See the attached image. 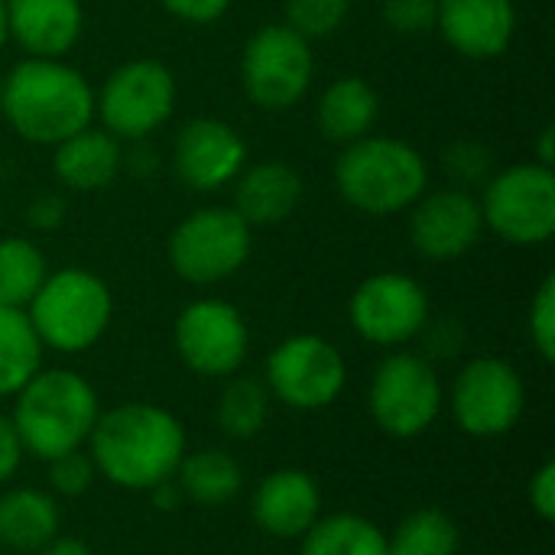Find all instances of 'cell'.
Returning <instances> with one entry per match:
<instances>
[{
  "label": "cell",
  "mask_w": 555,
  "mask_h": 555,
  "mask_svg": "<svg viewBox=\"0 0 555 555\" xmlns=\"http://www.w3.org/2000/svg\"><path fill=\"white\" fill-rule=\"evenodd\" d=\"M85 449L101 481L130 494H146L176 478V468L189 452V436L172 410L150 400H124L101 410Z\"/></svg>",
  "instance_id": "1"
},
{
  "label": "cell",
  "mask_w": 555,
  "mask_h": 555,
  "mask_svg": "<svg viewBox=\"0 0 555 555\" xmlns=\"http://www.w3.org/2000/svg\"><path fill=\"white\" fill-rule=\"evenodd\" d=\"M0 117L33 146H55L94 124V88L65 59L23 55L3 75Z\"/></svg>",
  "instance_id": "2"
},
{
  "label": "cell",
  "mask_w": 555,
  "mask_h": 555,
  "mask_svg": "<svg viewBox=\"0 0 555 555\" xmlns=\"http://www.w3.org/2000/svg\"><path fill=\"white\" fill-rule=\"evenodd\" d=\"M94 384L75 367H39L10 403V423L29 459L49 462L85 449L101 416Z\"/></svg>",
  "instance_id": "3"
},
{
  "label": "cell",
  "mask_w": 555,
  "mask_h": 555,
  "mask_svg": "<svg viewBox=\"0 0 555 555\" xmlns=\"http://www.w3.org/2000/svg\"><path fill=\"white\" fill-rule=\"evenodd\" d=\"M332 179L338 198L358 215L393 218L410 211L429 189V163L410 140L367 133L341 146Z\"/></svg>",
  "instance_id": "4"
},
{
  "label": "cell",
  "mask_w": 555,
  "mask_h": 555,
  "mask_svg": "<svg viewBox=\"0 0 555 555\" xmlns=\"http://www.w3.org/2000/svg\"><path fill=\"white\" fill-rule=\"evenodd\" d=\"M23 312L46 351L72 358L91 351L107 335L114 322V293L94 270L62 267L49 270Z\"/></svg>",
  "instance_id": "5"
},
{
  "label": "cell",
  "mask_w": 555,
  "mask_h": 555,
  "mask_svg": "<svg viewBox=\"0 0 555 555\" xmlns=\"http://www.w3.org/2000/svg\"><path fill=\"white\" fill-rule=\"evenodd\" d=\"M446 410V384L420 351H387L367 384V413L374 426L400 442L426 436Z\"/></svg>",
  "instance_id": "6"
},
{
  "label": "cell",
  "mask_w": 555,
  "mask_h": 555,
  "mask_svg": "<svg viewBox=\"0 0 555 555\" xmlns=\"http://www.w3.org/2000/svg\"><path fill=\"white\" fill-rule=\"evenodd\" d=\"M254 254V228L231 205L189 211L166 241L172 273L189 286H218L237 276Z\"/></svg>",
  "instance_id": "7"
},
{
  "label": "cell",
  "mask_w": 555,
  "mask_h": 555,
  "mask_svg": "<svg viewBox=\"0 0 555 555\" xmlns=\"http://www.w3.org/2000/svg\"><path fill=\"white\" fill-rule=\"evenodd\" d=\"M179 85L159 59H127L94 91V117L120 143L153 140L176 114Z\"/></svg>",
  "instance_id": "8"
},
{
  "label": "cell",
  "mask_w": 555,
  "mask_h": 555,
  "mask_svg": "<svg viewBox=\"0 0 555 555\" xmlns=\"http://www.w3.org/2000/svg\"><path fill=\"white\" fill-rule=\"evenodd\" d=\"M485 231L514 247H543L555 234V169L533 159L494 169L478 189Z\"/></svg>",
  "instance_id": "9"
},
{
  "label": "cell",
  "mask_w": 555,
  "mask_h": 555,
  "mask_svg": "<svg viewBox=\"0 0 555 555\" xmlns=\"http://www.w3.org/2000/svg\"><path fill=\"white\" fill-rule=\"evenodd\" d=\"M315 78V52L293 26L263 23L241 49V88L260 111L283 114L296 107Z\"/></svg>",
  "instance_id": "10"
},
{
  "label": "cell",
  "mask_w": 555,
  "mask_h": 555,
  "mask_svg": "<svg viewBox=\"0 0 555 555\" xmlns=\"http://www.w3.org/2000/svg\"><path fill=\"white\" fill-rule=\"evenodd\" d=\"M455 426L472 439H504L527 410V384L517 364L498 354H478L459 367L446 390Z\"/></svg>",
  "instance_id": "11"
},
{
  "label": "cell",
  "mask_w": 555,
  "mask_h": 555,
  "mask_svg": "<svg viewBox=\"0 0 555 555\" xmlns=\"http://www.w3.org/2000/svg\"><path fill=\"white\" fill-rule=\"evenodd\" d=\"M273 397L296 413L328 410L348 387V361L341 348L322 335L299 332L273 345L260 377Z\"/></svg>",
  "instance_id": "12"
},
{
  "label": "cell",
  "mask_w": 555,
  "mask_h": 555,
  "mask_svg": "<svg viewBox=\"0 0 555 555\" xmlns=\"http://www.w3.org/2000/svg\"><path fill=\"white\" fill-rule=\"evenodd\" d=\"M172 345L182 367L195 377L228 380L241 374L250 354V325L234 302L221 296H202L185 302L176 315Z\"/></svg>",
  "instance_id": "13"
},
{
  "label": "cell",
  "mask_w": 555,
  "mask_h": 555,
  "mask_svg": "<svg viewBox=\"0 0 555 555\" xmlns=\"http://www.w3.org/2000/svg\"><path fill=\"white\" fill-rule=\"evenodd\" d=\"M433 319L426 286L400 270L364 276L348 299V322L354 335L374 348L397 351L416 341Z\"/></svg>",
  "instance_id": "14"
},
{
  "label": "cell",
  "mask_w": 555,
  "mask_h": 555,
  "mask_svg": "<svg viewBox=\"0 0 555 555\" xmlns=\"http://www.w3.org/2000/svg\"><path fill=\"white\" fill-rule=\"evenodd\" d=\"M247 140L241 130L221 117L185 120L169 146L172 176L198 195H211L231 185L247 166Z\"/></svg>",
  "instance_id": "15"
},
{
  "label": "cell",
  "mask_w": 555,
  "mask_h": 555,
  "mask_svg": "<svg viewBox=\"0 0 555 555\" xmlns=\"http://www.w3.org/2000/svg\"><path fill=\"white\" fill-rule=\"evenodd\" d=\"M485 237L478 192L455 185L426 189L410 208V244L429 263H455Z\"/></svg>",
  "instance_id": "16"
},
{
  "label": "cell",
  "mask_w": 555,
  "mask_h": 555,
  "mask_svg": "<svg viewBox=\"0 0 555 555\" xmlns=\"http://www.w3.org/2000/svg\"><path fill=\"white\" fill-rule=\"evenodd\" d=\"M322 514V488L306 468H276L250 494V520L270 540L299 543Z\"/></svg>",
  "instance_id": "17"
},
{
  "label": "cell",
  "mask_w": 555,
  "mask_h": 555,
  "mask_svg": "<svg viewBox=\"0 0 555 555\" xmlns=\"http://www.w3.org/2000/svg\"><path fill=\"white\" fill-rule=\"evenodd\" d=\"M442 42L468 62L501 59L517 36L514 0H439L436 29Z\"/></svg>",
  "instance_id": "18"
},
{
  "label": "cell",
  "mask_w": 555,
  "mask_h": 555,
  "mask_svg": "<svg viewBox=\"0 0 555 555\" xmlns=\"http://www.w3.org/2000/svg\"><path fill=\"white\" fill-rule=\"evenodd\" d=\"M7 33L29 59H65L85 33V3L7 0Z\"/></svg>",
  "instance_id": "19"
},
{
  "label": "cell",
  "mask_w": 555,
  "mask_h": 555,
  "mask_svg": "<svg viewBox=\"0 0 555 555\" xmlns=\"http://www.w3.org/2000/svg\"><path fill=\"white\" fill-rule=\"evenodd\" d=\"M234 198L231 208L250 224V228H273L293 218L306 198L302 172L283 159H263L247 163L241 176L231 182Z\"/></svg>",
  "instance_id": "20"
},
{
  "label": "cell",
  "mask_w": 555,
  "mask_h": 555,
  "mask_svg": "<svg viewBox=\"0 0 555 555\" xmlns=\"http://www.w3.org/2000/svg\"><path fill=\"white\" fill-rule=\"evenodd\" d=\"M52 176L68 192H104L124 176V143L91 124L52 146Z\"/></svg>",
  "instance_id": "21"
},
{
  "label": "cell",
  "mask_w": 555,
  "mask_h": 555,
  "mask_svg": "<svg viewBox=\"0 0 555 555\" xmlns=\"http://www.w3.org/2000/svg\"><path fill=\"white\" fill-rule=\"evenodd\" d=\"M380 117V94L361 75H341L325 85L315 101V127L328 143L348 146L374 133Z\"/></svg>",
  "instance_id": "22"
},
{
  "label": "cell",
  "mask_w": 555,
  "mask_h": 555,
  "mask_svg": "<svg viewBox=\"0 0 555 555\" xmlns=\"http://www.w3.org/2000/svg\"><path fill=\"white\" fill-rule=\"evenodd\" d=\"M62 533V504L42 488H7L0 494V546L33 555Z\"/></svg>",
  "instance_id": "23"
},
{
  "label": "cell",
  "mask_w": 555,
  "mask_h": 555,
  "mask_svg": "<svg viewBox=\"0 0 555 555\" xmlns=\"http://www.w3.org/2000/svg\"><path fill=\"white\" fill-rule=\"evenodd\" d=\"M176 485L189 504L218 511L241 498L244 468L228 449H218V446L189 449L176 468Z\"/></svg>",
  "instance_id": "24"
},
{
  "label": "cell",
  "mask_w": 555,
  "mask_h": 555,
  "mask_svg": "<svg viewBox=\"0 0 555 555\" xmlns=\"http://www.w3.org/2000/svg\"><path fill=\"white\" fill-rule=\"evenodd\" d=\"M270 410H273V397H270L267 384L260 377L234 374L224 380V387L218 393L215 423H218L221 436H228L234 442H250L267 429Z\"/></svg>",
  "instance_id": "25"
},
{
  "label": "cell",
  "mask_w": 555,
  "mask_h": 555,
  "mask_svg": "<svg viewBox=\"0 0 555 555\" xmlns=\"http://www.w3.org/2000/svg\"><path fill=\"white\" fill-rule=\"evenodd\" d=\"M299 555H387V533L361 514H322L299 540Z\"/></svg>",
  "instance_id": "26"
},
{
  "label": "cell",
  "mask_w": 555,
  "mask_h": 555,
  "mask_svg": "<svg viewBox=\"0 0 555 555\" xmlns=\"http://www.w3.org/2000/svg\"><path fill=\"white\" fill-rule=\"evenodd\" d=\"M46 348L23 309L0 306V400H13L42 367Z\"/></svg>",
  "instance_id": "27"
},
{
  "label": "cell",
  "mask_w": 555,
  "mask_h": 555,
  "mask_svg": "<svg viewBox=\"0 0 555 555\" xmlns=\"http://www.w3.org/2000/svg\"><path fill=\"white\" fill-rule=\"evenodd\" d=\"M49 276V260L33 237H0V306L26 309Z\"/></svg>",
  "instance_id": "28"
},
{
  "label": "cell",
  "mask_w": 555,
  "mask_h": 555,
  "mask_svg": "<svg viewBox=\"0 0 555 555\" xmlns=\"http://www.w3.org/2000/svg\"><path fill=\"white\" fill-rule=\"evenodd\" d=\"M459 524L439 507H420L387 533V555H459Z\"/></svg>",
  "instance_id": "29"
},
{
  "label": "cell",
  "mask_w": 555,
  "mask_h": 555,
  "mask_svg": "<svg viewBox=\"0 0 555 555\" xmlns=\"http://www.w3.org/2000/svg\"><path fill=\"white\" fill-rule=\"evenodd\" d=\"M439 163L449 185L465 192H478L494 176V153L478 140H452L439 153Z\"/></svg>",
  "instance_id": "30"
},
{
  "label": "cell",
  "mask_w": 555,
  "mask_h": 555,
  "mask_svg": "<svg viewBox=\"0 0 555 555\" xmlns=\"http://www.w3.org/2000/svg\"><path fill=\"white\" fill-rule=\"evenodd\" d=\"M348 16L351 0H283V23L309 42L335 36L348 23Z\"/></svg>",
  "instance_id": "31"
},
{
  "label": "cell",
  "mask_w": 555,
  "mask_h": 555,
  "mask_svg": "<svg viewBox=\"0 0 555 555\" xmlns=\"http://www.w3.org/2000/svg\"><path fill=\"white\" fill-rule=\"evenodd\" d=\"M46 481H49L52 498L75 501V498H85L94 488L98 468H94L88 449H75V452H65V455L46 462Z\"/></svg>",
  "instance_id": "32"
},
{
  "label": "cell",
  "mask_w": 555,
  "mask_h": 555,
  "mask_svg": "<svg viewBox=\"0 0 555 555\" xmlns=\"http://www.w3.org/2000/svg\"><path fill=\"white\" fill-rule=\"evenodd\" d=\"M527 335H530V345L533 351L553 364L555 361V276L546 273L530 299V309H527Z\"/></svg>",
  "instance_id": "33"
},
{
  "label": "cell",
  "mask_w": 555,
  "mask_h": 555,
  "mask_svg": "<svg viewBox=\"0 0 555 555\" xmlns=\"http://www.w3.org/2000/svg\"><path fill=\"white\" fill-rule=\"evenodd\" d=\"M439 0H380V16L397 36H423L436 29Z\"/></svg>",
  "instance_id": "34"
},
{
  "label": "cell",
  "mask_w": 555,
  "mask_h": 555,
  "mask_svg": "<svg viewBox=\"0 0 555 555\" xmlns=\"http://www.w3.org/2000/svg\"><path fill=\"white\" fill-rule=\"evenodd\" d=\"M23 218H26V228H29V231H36V234H52V231H59V228L65 224V218H68V202H65V195H59V192H39V195H33V198L26 202Z\"/></svg>",
  "instance_id": "35"
},
{
  "label": "cell",
  "mask_w": 555,
  "mask_h": 555,
  "mask_svg": "<svg viewBox=\"0 0 555 555\" xmlns=\"http://www.w3.org/2000/svg\"><path fill=\"white\" fill-rule=\"evenodd\" d=\"M231 3L234 0H159V7L169 16H176V20H182L189 26H211V23H218L231 10Z\"/></svg>",
  "instance_id": "36"
},
{
  "label": "cell",
  "mask_w": 555,
  "mask_h": 555,
  "mask_svg": "<svg viewBox=\"0 0 555 555\" xmlns=\"http://www.w3.org/2000/svg\"><path fill=\"white\" fill-rule=\"evenodd\" d=\"M527 501H530V511L540 524H553L555 520V465L553 462H543L533 478H530V488H527Z\"/></svg>",
  "instance_id": "37"
},
{
  "label": "cell",
  "mask_w": 555,
  "mask_h": 555,
  "mask_svg": "<svg viewBox=\"0 0 555 555\" xmlns=\"http://www.w3.org/2000/svg\"><path fill=\"white\" fill-rule=\"evenodd\" d=\"M163 169V156L153 146V140H133L124 143V172H130L140 182H153Z\"/></svg>",
  "instance_id": "38"
},
{
  "label": "cell",
  "mask_w": 555,
  "mask_h": 555,
  "mask_svg": "<svg viewBox=\"0 0 555 555\" xmlns=\"http://www.w3.org/2000/svg\"><path fill=\"white\" fill-rule=\"evenodd\" d=\"M23 459H26V452H23V446H20V436H16V429H13L10 416L0 413V488L10 485V481L16 478Z\"/></svg>",
  "instance_id": "39"
},
{
  "label": "cell",
  "mask_w": 555,
  "mask_h": 555,
  "mask_svg": "<svg viewBox=\"0 0 555 555\" xmlns=\"http://www.w3.org/2000/svg\"><path fill=\"white\" fill-rule=\"evenodd\" d=\"M33 555H94V553H91V546H88L85 540L59 533V537H52L42 550H36Z\"/></svg>",
  "instance_id": "40"
},
{
  "label": "cell",
  "mask_w": 555,
  "mask_h": 555,
  "mask_svg": "<svg viewBox=\"0 0 555 555\" xmlns=\"http://www.w3.org/2000/svg\"><path fill=\"white\" fill-rule=\"evenodd\" d=\"M146 494L153 498V504H156L159 511H176V507H182V504H185V498H182V491H179L176 478H169V481L156 485V488H153V491H146Z\"/></svg>",
  "instance_id": "41"
},
{
  "label": "cell",
  "mask_w": 555,
  "mask_h": 555,
  "mask_svg": "<svg viewBox=\"0 0 555 555\" xmlns=\"http://www.w3.org/2000/svg\"><path fill=\"white\" fill-rule=\"evenodd\" d=\"M555 130L553 124H546L543 130H540V140H537V153H533V163H540V166H555V143H553Z\"/></svg>",
  "instance_id": "42"
},
{
  "label": "cell",
  "mask_w": 555,
  "mask_h": 555,
  "mask_svg": "<svg viewBox=\"0 0 555 555\" xmlns=\"http://www.w3.org/2000/svg\"><path fill=\"white\" fill-rule=\"evenodd\" d=\"M10 42V33H7V0H0V52L7 49Z\"/></svg>",
  "instance_id": "43"
},
{
  "label": "cell",
  "mask_w": 555,
  "mask_h": 555,
  "mask_svg": "<svg viewBox=\"0 0 555 555\" xmlns=\"http://www.w3.org/2000/svg\"><path fill=\"white\" fill-rule=\"evenodd\" d=\"M0 107H3V75H0Z\"/></svg>",
  "instance_id": "44"
}]
</instances>
